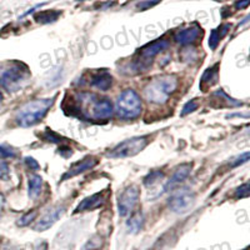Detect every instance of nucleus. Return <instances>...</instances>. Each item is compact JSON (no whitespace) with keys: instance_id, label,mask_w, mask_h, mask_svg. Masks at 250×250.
Segmentation results:
<instances>
[{"instance_id":"nucleus-26","label":"nucleus","mask_w":250,"mask_h":250,"mask_svg":"<svg viewBox=\"0 0 250 250\" xmlns=\"http://www.w3.org/2000/svg\"><path fill=\"white\" fill-rule=\"evenodd\" d=\"M45 140H46V142L55 143V144H60V142L62 140V138L59 137V135H58L57 133H54V131H51L50 129H46Z\"/></svg>"},{"instance_id":"nucleus-9","label":"nucleus","mask_w":250,"mask_h":250,"mask_svg":"<svg viewBox=\"0 0 250 250\" xmlns=\"http://www.w3.org/2000/svg\"><path fill=\"white\" fill-rule=\"evenodd\" d=\"M139 199V189L135 185L128 187L122 193L118 200V210L120 216H126L133 211Z\"/></svg>"},{"instance_id":"nucleus-14","label":"nucleus","mask_w":250,"mask_h":250,"mask_svg":"<svg viewBox=\"0 0 250 250\" xmlns=\"http://www.w3.org/2000/svg\"><path fill=\"white\" fill-rule=\"evenodd\" d=\"M200 35V28L198 25L189 26L187 29H183L179 33H176L174 39L180 45H188V44H193Z\"/></svg>"},{"instance_id":"nucleus-20","label":"nucleus","mask_w":250,"mask_h":250,"mask_svg":"<svg viewBox=\"0 0 250 250\" xmlns=\"http://www.w3.org/2000/svg\"><path fill=\"white\" fill-rule=\"evenodd\" d=\"M218 66L219 65L216 64V65L205 70V73L202 77V84H210L211 85V84L216 82V79H218Z\"/></svg>"},{"instance_id":"nucleus-3","label":"nucleus","mask_w":250,"mask_h":250,"mask_svg":"<svg viewBox=\"0 0 250 250\" xmlns=\"http://www.w3.org/2000/svg\"><path fill=\"white\" fill-rule=\"evenodd\" d=\"M178 86V79L175 75H163L154 79L144 89V95L148 102L162 104L168 100Z\"/></svg>"},{"instance_id":"nucleus-11","label":"nucleus","mask_w":250,"mask_h":250,"mask_svg":"<svg viewBox=\"0 0 250 250\" xmlns=\"http://www.w3.org/2000/svg\"><path fill=\"white\" fill-rule=\"evenodd\" d=\"M97 163H98V160L95 159L94 156H86L85 159L80 160V162H77L71 165L70 169H69V170L66 171L64 175H62V180L79 175V174L84 173V171H86V170H90L91 168H94V167L97 165Z\"/></svg>"},{"instance_id":"nucleus-31","label":"nucleus","mask_w":250,"mask_h":250,"mask_svg":"<svg viewBox=\"0 0 250 250\" xmlns=\"http://www.w3.org/2000/svg\"><path fill=\"white\" fill-rule=\"evenodd\" d=\"M25 163L30 169H39V164H38L37 160L33 159V158H30V156H26Z\"/></svg>"},{"instance_id":"nucleus-21","label":"nucleus","mask_w":250,"mask_h":250,"mask_svg":"<svg viewBox=\"0 0 250 250\" xmlns=\"http://www.w3.org/2000/svg\"><path fill=\"white\" fill-rule=\"evenodd\" d=\"M163 176H164V174H163L162 171H151L150 174H148V175L145 176L144 185L145 187H151V185L160 182V180L163 179Z\"/></svg>"},{"instance_id":"nucleus-6","label":"nucleus","mask_w":250,"mask_h":250,"mask_svg":"<svg viewBox=\"0 0 250 250\" xmlns=\"http://www.w3.org/2000/svg\"><path fill=\"white\" fill-rule=\"evenodd\" d=\"M169 46V42L165 39H159L153 42L151 44H148V45L143 46L139 51V59L135 62V65L139 70H143V69H146L151 64L154 58L156 55L162 53L164 49H167Z\"/></svg>"},{"instance_id":"nucleus-18","label":"nucleus","mask_w":250,"mask_h":250,"mask_svg":"<svg viewBox=\"0 0 250 250\" xmlns=\"http://www.w3.org/2000/svg\"><path fill=\"white\" fill-rule=\"evenodd\" d=\"M60 12L57 10H50V12H40L38 14H35V20L40 24H50L54 23L55 20L59 18Z\"/></svg>"},{"instance_id":"nucleus-22","label":"nucleus","mask_w":250,"mask_h":250,"mask_svg":"<svg viewBox=\"0 0 250 250\" xmlns=\"http://www.w3.org/2000/svg\"><path fill=\"white\" fill-rule=\"evenodd\" d=\"M102 247V238L98 235H94L93 238L89 239L88 242L84 244L82 250H98Z\"/></svg>"},{"instance_id":"nucleus-13","label":"nucleus","mask_w":250,"mask_h":250,"mask_svg":"<svg viewBox=\"0 0 250 250\" xmlns=\"http://www.w3.org/2000/svg\"><path fill=\"white\" fill-rule=\"evenodd\" d=\"M104 202H105V196H104V194L103 193L93 194V195L88 196V198H85V199L80 202V204L75 208L74 214H79V213H83V211H88V210H94V209L99 208Z\"/></svg>"},{"instance_id":"nucleus-23","label":"nucleus","mask_w":250,"mask_h":250,"mask_svg":"<svg viewBox=\"0 0 250 250\" xmlns=\"http://www.w3.org/2000/svg\"><path fill=\"white\" fill-rule=\"evenodd\" d=\"M37 215H38L37 210L29 211V213L24 214V215L21 216V218H20L19 220L17 222L18 225H19V227H26V225L30 224V223L33 222L35 218H37Z\"/></svg>"},{"instance_id":"nucleus-15","label":"nucleus","mask_w":250,"mask_h":250,"mask_svg":"<svg viewBox=\"0 0 250 250\" xmlns=\"http://www.w3.org/2000/svg\"><path fill=\"white\" fill-rule=\"evenodd\" d=\"M111 84H113V78L105 70L94 73L90 78V85L94 88H98L99 90L106 91L108 89H110Z\"/></svg>"},{"instance_id":"nucleus-7","label":"nucleus","mask_w":250,"mask_h":250,"mask_svg":"<svg viewBox=\"0 0 250 250\" xmlns=\"http://www.w3.org/2000/svg\"><path fill=\"white\" fill-rule=\"evenodd\" d=\"M88 115L89 119L94 122H105L113 115L111 102L106 98H98L97 95H94Z\"/></svg>"},{"instance_id":"nucleus-1","label":"nucleus","mask_w":250,"mask_h":250,"mask_svg":"<svg viewBox=\"0 0 250 250\" xmlns=\"http://www.w3.org/2000/svg\"><path fill=\"white\" fill-rule=\"evenodd\" d=\"M30 78V69L21 62H5L0 64V85L9 93L23 88Z\"/></svg>"},{"instance_id":"nucleus-25","label":"nucleus","mask_w":250,"mask_h":250,"mask_svg":"<svg viewBox=\"0 0 250 250\" xmlns=\"http://www.w3.org/2000/svg\"><path fill=\"white\" fill-rule=\"evenodd\" d=\"M196 109H198V103H196V100H191V102H188L187 104H185L184 108H183L182 115H183V117H185V115H188V114L193 113V111L196 110Z\"/></svg>"},{"instance_id":"nucleus-8","label":"nucleus","mask_w":250,"mask_h":250,"mask_svg":"<svg viewBox=\"0 0 250 250\" xmlns=\"http://www.w3.org/2000/svg\"><path fill=\"white\" fill-rule=\"evenodd\" d=\"M194 200H195V196L190 190L182 189V190L171 194V196L169 198V208L174 213L184 214L193 207Z\"/></svg>"},{"instance_id":"nucleus-4","label":"nucleus","mask_w":250,"mask_h":250,"mask_svg":"<svg viewBox=\"0 0 250 250\" xmlns=\"http://www.w3.org/2000/svg\"><path fill=\"white\" fill-rule=\"evenodd\" d=\"M117 113L122 119H135L142 113V100L133 89H126L120 94L117 102Z\"/></svg>"},{"instance_id":"nucleus-5","label":"nucleus","mask_w":250,"mask_h":250,"mask_svg":"<svg viewBox=\"0 0 250 250\" xmlns=\"http://www.w3.org/2000/svg\"><path fill=\"white\" fill-rule=\"evenodd\" d=\"M148 145V137H135L126 139L118 144L110 153L108 154L109 158L119 159V158H128L139 154L144 150V148Z\"/></svg>"},{"instance_id":"nucleus-32","label":"nucleus","mask_w":250,"mask_h":250,"mask_svg":"<svg viewBox=\"0 0 250 250\" xmlns=\"http://www.w3.org/2000/svg\"><path fill=\"white\" fill-rule=\"evenodd\" d=\"M248 5H249V0H239V1L235 3V6L238 9H244L247 8Z\"/></svg>"},{"instance_id":"nucleus-24","label":"nucleus","mask_w":250,"mask_h":250,"mask_svg":"<svg viewBox=\"0 0 250 250\" xmlns=\"http://www.w3.org/2000/svg\"><path fill=\"white\" fill-rule=\"evenodd\" d=\"M0 155L4 158H14L17 155V150L8 144L0 145Z\"/></svg>"},{"instance_id":"nucleus-12","label":"nucleus","mask_w":250,"mask_h":250,"mask_svg":"<svg viewBox=\"0 0 250 250\" xmlns=\"http://www.w3.org/2000/svg\"><path fill=\"white\" fill-rule=\"evenodd\" d=\"M191 171V164H183L175 169L170 179L164 185V191L174 190L180 183L184 182Z\"/></svg>"},{"instance_id":"nucleus-27","label":"nucleus","mask_w":250,"mask_h":250,"mask_svg":"<svg viewBox=\"0 0 250 250\" xmlns=\"http://www.w3.org/2000/svg\"><path fill=\"white\" fill-rule=\"evenodd\" d=\"M249 194V184L248 183H244L242 187H239L235 191L236 198H245Z\"/></svg>"},{"instance_id":"nucleus-29","label":"nucleus","mask_w":250,"mask_h":250,"mask_svg":"<svg viewBox=\"0 0 250 250\" xmlns=\"http://www.w3.org/2000/svg\"><path fill=\"white\" fill-rule=\"evenodd\" d=\"M0 178L3 180L9 179V167L5 162H0Z\"/></svg>"},{"instance_id":"nucleus-19","label":"nucleus","mask_w":250,"mask_h":250,"mask_svg":"<svg viewBox=\"0 0 250 250\" xmlns=\"http://www.w3.org/2000/svg\"><path fill=\"white\" fill-rule=\"evenodd\" d=\"M143 223H144V218H143L142 214L137 213L131 215V218L129 219L128 223H126V228L130 233L135 234L143 228Z\"/></svg>"},{"instance_id":"nucleus-10","label":"nucleus","mask_w":250,"mask_h":250,"mask_svg":"<svg viewBox=\"0 0 250 250\" xmlns=\"http://www.w3.org/2000/svg\"><path fill=\"white\" fill-rule=\"evenodd\" d=\"M65 211V208L64 207H55L50 210L46 211L42 218H40L39 222L35 224L34 227V230L37 231H44V230H48L49 228H51L53 225L57 223L58 219L64 214Z\"/></svg>"},{"instance_id":"nucleus-33","label":"nucleus","mask_w":250,"mask_h":250,"mask_svg":"<svg viewBox=\"0 0 250 250\" xmlns=\"http://www.w3.org/2000/svg\"><path fill=\"white\" fill-rule=\"evenodd\" d=\"M3 100V95H1V93H0V102Z\"/></svg>"},{"instance_id":"nucleus-17","label":"nucleus","mask_w":250,"mask_h":250,"mask_svg":"<svg viewBox=\"0 0 250 250\" xmlns=\"http://www.w3.org/2000/svg\"><path fill=\"white\" fill-rule=\"evenodd\" d=\"M42 185H43V179L39 175H33L29 179L28 184V193L30 199H37L42 193Z\"/></svg>"},{"instance_id":"nucleus-28","label":"nucleus","mask_w":250,"mask_h":250,"mask_svg":"<svg viewBox=\"0 0 250 250\" xmlns=\"http://www.w3.org/2000/svg\"><path fill=\"white\" fill-rule=\"evenodd\" d=\"M160 0H144V1H142V3L138 4V9H140V10H146V9L151 8V6L156 5V4L159 3Z\"/></svg>"},{"instance_id":"nucleus-30","label":"nucleus","mask_w":250,"mask_h":250,"mask_svg":"<svg viewBox=\"0 0 250 250\" xmlns=\"http://www.w3.org/2000/svg\"><path fill=\"white\" fill-rule=\"evenodd\" d=\"M248 160H249V153H248V151H245L242 156H239L238 159H236V162L234 163L233 167H238V165H240V164H244V163H247Z\"/></svg>"},{"instance_id":"nucleus-2","label":"nucleus","mask_w":250,"mask_h":250,"mask_svg":"<svg viewBox=\"0 0 250 250\" xmlns=\"http://www.w3.org/2000/svg\"><path fill=\"white\" fill-rule=\"evenodd\" d=\"M54 98L51 99H39L26 103L17 111V124L23 128H29L38 124L46 115V111L53 105Z\"/></svg>"},{"instance_id":"nucleus-16","label":"nucleus","mask_w":250,"mask_h":250,"mask_svg":"<svg viewBox=\"0 0 250 250\" xmlns=\"http://www.w3.org/2000/svg\"><path fill=\"white\" fill-rule=\"evenodd\" d=\"M229 29H230V25H229V24H224V25L219 26L218 29H214V30L211 31L210 38H209V46H210V49H213L214 50V49L218 46L220 39L227 35Z\"/></svg>"}]
</instances>
